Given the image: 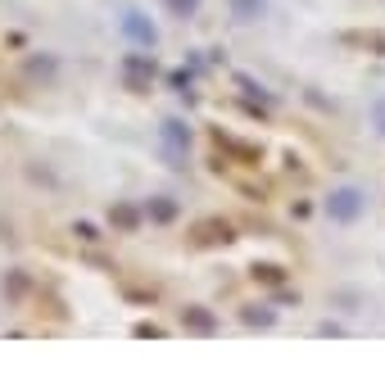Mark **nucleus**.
Instances as JSON below:
<instances>
[{"label": "nucleus", "instance_id": "nucleus-1", "mask_svg": "<svg viewBox=\"0 0 385 385\" xmlns=\"http://www.w3.org/2000/svg\"><path fill=\"white\" fill-rule=\"evenodd\" d=\"M363 213H367V191L363 186H335V191L327 195V218L340 222V227L358 222Z\"/></svg>", "mask_w": 385, "mask_h": 385}, {"label": "nucleus", "instance_id": "nucleus-2", "mask_svg": "<svg viewBox=\"0 0 385 385\" xmlns=\"http://www.w3.org/2000/svg\"><path fill=\"white\" fill-rule=\"evenodd\" d=\"M118 28H122V36H127L132 46H154V41H159V28L141 14V9H122Z\"/></svg>", "mask_w": 385, "mask_h": 385}, {"label": "nucleus", "instance_id": "nucleus-5", "mask_svg": "<svg viewBox=\"0 0 385 385\" xmlns=\"http://www.w3.org/2000/svg\"><path fill=\"white\" fill-rule=\"evenodd\" d=\"M164 5H168V9H172V14H177V19H191L195 9H200V0H164Z\"/></svg>", "mask_w": 385, "mask_h": 385}, {"label": "nucleus", "instance_id": "nucleus-4", "mask_svg": "<svg viewBox=\"0 0 385 385\" xmlns=\"http://www.w3.org/2000/svg\"><path fill=\"white\" fill-rule=\"evenodd\" d=\"M367 114H371V127H376V132L385 136V95H376V100L367 105Z\"/></svg>", "mask_w": 385, "mask_h": 385}, {"label": "nucleus", "instance_id": "nucleus-3", "mask_svg": "<svg viewBox=\"0 0 385 385\" xmlns=\"http://www.w3.org/2000/svg\"><path fill=\"white\" fill-rule=\"evenodd\" d=\"M231 5V19L236 23H258L268 14V0H227Z\"/></svg>", "mask_w": 385, "mask_h": 385}]
</instances>
